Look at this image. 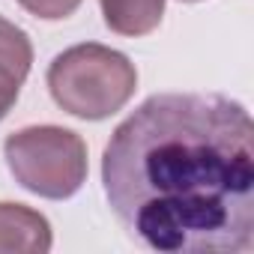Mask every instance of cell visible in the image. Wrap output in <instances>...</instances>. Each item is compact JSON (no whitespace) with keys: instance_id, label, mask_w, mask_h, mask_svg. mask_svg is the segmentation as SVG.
Returning a JSON list of instances; mask_svg holds the SVG:
<instances>
[{"instance_id":"cell-5","label":"cell","mask_w":254,"mask_h":254,"mask_svg":"<svg viewBox=\"0 0 254 254\" xmlns=\"http://www.w3.org/2000/svg\"><path fill=\"white\" fill-rule=\"evenodd\" d=\"M30 66H33L30 36L18 24L0 15V120L15 108L21 84L30 75Z\"/></svg>"},{"instance_id":"cell-6","label":"cell","mask_w":254,"mask_h":254,"mask_svg":"<svg viewBox=\"0 0 254 254\" xmlns=\"http://www.w3.org/2000/svg\"><path fill=\"white\" fill-rule=\"evenodd\" d=\"M105 24L120 36H147L162 24L165 0H99Z\"/></svg>"},{"instance_id":"cell-3","label":"cell","mask_w":254,"mask_h":254,"mask_svg":"<svg viewBox=\"0 0 254 254\" xmlns=\"http://www.w3.org/2000/svg\"><path fill=\"white\" fill-rule=\"evenodd\" d=\"M15 183L45 200H66L87 183V144L63 126H27L3 141Z\"/></svg>"},{"instance_id":"cell-2","label":"cell","mask_w":254,"mask_h":254,"mask_svg":"<svg viewBox=\"0 0 254 254\" xmlns=\"http://www.w3.org/2000/svg\"><path fill=\"white\" fill-rule=\"evenodd\" d=\"M45 81L66 114L96 123L129 105L138 90V69L117 48L81 42L51 60Z\"/></svg>"},{"instance_id":"cell-8","label":"cell","mask_w":254,"mask_h":254,"mask_svg":"<svg viewBox=\"0 0 254 254\" xmlns=\"http://www.w3.org/2000/svg\"><path fill=\"white\" fill-rule=\"evenodd\" d=\"M183 3H197V0H183Z\"/></svg>"},{"instance_id":"cell-4","label":"cell","mask_w":254,"mask_h":254,"mask_svg":"<svg viewBox=\"0 0 254 254\" xmlns=\"http://www.w3.org/2000/svg\"><path fill=\"white\" fill-rule=\"evenodd\" d=\"M51 245V221L39 209L0 200V254H45Z\"/></svg>"},{"instance_id":"cell-1","label":"cell","mask_w":254,"mask_h":254,"mask_svg":"<svg viewBox=\"0 0 254 254\" xmlns=\"http://www.w3.org/2000/svg\"><path fill=\"white\" fill-rule=\"evenodd\" d=\"M102 189L141 248L242 254L254 245V123L221 93H156L102 156Z\"/></svg>"},{"instance_id":"cell-7","label":"cell","mask_w":254,"mask_h":254,"mask_svg":"<svg viewBox=\"0 0 254 254\" xmlns=\"http://www.w3.org/2000/svg\"><path fill=\"white\" fill-rule=\"evenodd\" d=\"M21 9L30 12L33 18H42V21H60V18H69L84 0H18Z\"/></svg>"}]
</instances>
